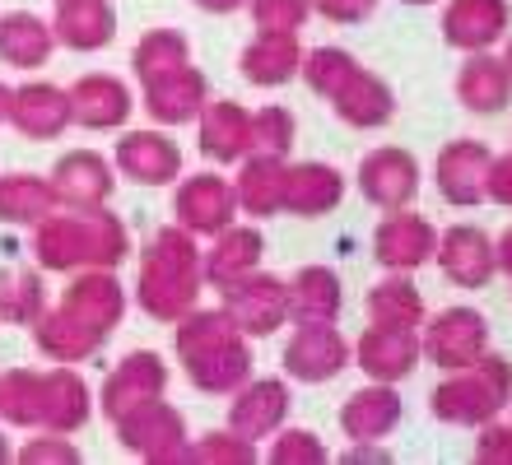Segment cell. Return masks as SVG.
<instances>
[{"label":"cell","instance_id":"cell-25","mask_svg":"<svg viewBox=\"0 0 512 465\" xmlns=\"http://www.w3.org/2000/svg\"><path fill=\"white\" fill-rule=\"evenodd\" d=\"M61 307L75 312L80 321H89V326H98L103 335H112L122 326L131 298H126V284L117 279V270H75L70 284L61 289Z\"/></svg>","mask_w":512,"mask_h":465},{"label":"cell","instance_id":"cell-11","mask_svg":"<svg viewBox=\"0 0 512 465\" xmlns=\"http://www.w3.org/2000/svg\"><path fill=\"white\" fill-rule=\"evenodd\" d=\"M354 186H359V196H364L373 210L391 214V210L415 205L419 186H424V173H419V159L410 154V149L378 145V149H368L364 159H359Z\"/></svg>","mask_w":512,"mask_h":465},{"label":"cell","instance_id":"cell-49","mask_svg":"<svg viewBox=\"0 0 512 465\" xmlns=\"http://www.w3.org/2000/svg\"><path fill=\"white\" fill-rule=\"evenodd\" d=\"M485 200H494V205L512 210V149H508V154H494V163H489Z\"/></svg>","mask_w":512,"mask_h":465},{"label":"cell","instance_id":"cell-42","mask_svg":"<svg viewBox=\"0 0 512 465\" xmlns=\"http://www.w3.org/2000/svg\"><path fill=\"white\" fill-rule=\"evenodd\" d=\"M298 140V117L284 103H266L252 112V154H270V159H289Z\"/></svg>","mask_w":512,"mask_h":465},{"label":"cell","instance_id":"cell-3","mask_svg":"<svg viewBox=\"0 0 512 465\" xmlns=\"http://www.w3.org/2000/svg\"><path fill=\"white\" fill-rule=\"evenodd\" d=\"M205 289V247L196 233L182 224L159 228L140 252L135 266V303L140 312L163 326H173L177 317H187L191 307L201 303Z\"/></svg>","mask_w":512,"mask_h":465},{"label":"cell","instance_id":"cell-32","mask_svg":"<svg viewBox=\"0 0 512 465\" xmlns=\"http://www.w3.org/2000/svg\"><path fill=\"white\" fill-rule=\"evenodd\" d=\"M303 52L308 47L298 42V33H256L243 47V56H238V70H243V80L256 84V89H284V84L298 80Z\"/></svg>","mask_w":512,"mask_h":465},{"label":"cell","instance_id":"cell-55","mask_svg":"<svg viewBox=\"0 0 512 465\" xmlns=\"http://www.w3.org/2000/svg\"><path fill=\"white\" fill-rule=\"evenodd\" d=\"M503 61H508V70H512V33L503 38Z\"/></svg>","mask_w":512,"mask_h":465},{"label":"cell","instance_id":"cell-51","mask_svg":"<svg viewBox=\"0 0 512 465\" xmlns=\"http://www.w3.org/2000/svg\"><path fill=\"white\" fill-rule=\"evenodd\" d=\"M494 252H499V275L512 279V224L503 228L499 238H494Z\"/></svg>","mask_w":512,"mask_h":465},{"label":"cell","instance_id":"cell-56","mask_svg":"<svg viewBox=\"0 0 512 465\" xmlns=\"http://www.w3.org/2000/svg\"><path fill=\"white\" fill-rule=\"evenodd\" d=\"M401 5H415V10H424V5H438V0H401Z\"/></svg>","mask_w":512,"mask_h":465},{"label":"cell","instance_id":"cell-15","mask_svg":"<svg viewBox=\"0 0 512 465\" xmlns=\"http://www.w3.org/2000/svg\"><path fill=\"white\" fill-rule=\"evenodd\" d=\"M433 266L447 275V284L475 293V289H489V279L499 275V252H494V238L485 228L452 224V228H438Z\"/></svg>","mask_w":512,"mask_h":465},{"label":"cell","instance_id":"cell-24","mask_svg":"<svg viewBox=\"0 0 512 465\" xmlns=\"http://www.w3.org/2000/svg\"><path fill=\"white\" fill-rule=\"evenodd\" d=\"M405 419V400L396 382H364L340 405V433L345 442H387Z\"/></svg>","mask_w":512,"mask_h":465},{"label":"cell","instance_id":"cell-57","mask_svg":"<svg viewBox=\"0 0 512 465\" xmlns=\"http://www.w3.org/2000/svg\"><path fill=\"white\" fill-rule=\"evenodd\" d=\"M508 410H512V405H508Z\"/></svg>","mask_w":512,"mask_h":465},{"label":"cell","instance_id":"cell-26","mask_svg":"<svg viewBox=\"0 0 512 465\" xmlns=\"http://www.w3.org/2000/svg\"><path fill=\"white\" fill-rule=\"evenodd\" d=\"M345 200V173L326 159H298L284 173V214L294 219H322L340 210Z\"/></svg>","mask_w":512,"mask_h":465},{"label":"cell","instance_id":"cell-2","mask_svg":"<svg viewBox=\"0 0 512 465\" xmlns=\"http://www.w3.org/2000/svg\"><path fill=\"white\" fill-rule=\"evenodd\" d=\"M173 354L187 382L205 396H233L252 377V340L229 321L224 307H191L173 321Z\"/></svg>","mask_w":512,"mask_h":465},{"label":"cell","instance_id":"cell-53","mask_svg":"<svg viewBox=\"0 0 512 465\" xmlns=\"http://www.w3.org/2000/svg\"><path fill=\"white\" fill-rule=\"evenodd\" d=\"M0 121H10V84H0Z\"/></svg>","mask_w":512,"mask_h":465},{"label":"cell","instance_id":"cell-47","mask_svg":"<svg viewBox=\"0 0 512 465\" xmlns=\"http://www.w3.org/2000/svg\"><path fill=\"white\" fill-rule=\"evenodd\" d=\"M475 461L480 465H512V419H489L475 428Z\"/></svg>","mask_w":512,"mask_h":465},{"label":"cell","instance_id":"cell-44","mask_svg":"<svg viewBox=\"0 0 512 465\" xmlns=\"http://www.w3.org/2000/svg\"><path fill=\"white\" fill-rule=\"evenodd\" d=\"M266 461L275 465H326L331 461V447H326L312 428H289L284 424L266 447Z\"/></svg>","mask_w":512,"mask_h":465},{"label":"cell","instance_id":"cell-36","mask_svg":"<svg viewBox=\"0 0 512 465\" xmlns=\"http://www.w3.org/2000/svg\"><path fill=\"white\" fill-rule=\"evenodd\" d=\"M364 312L368 321H382V326H424V317H429L415 275H405V270H387L364 293Z\"/></svg>","mask_w":512,"mask_h":465},{"label":"cell","instance_id":"cell-22","mask_svg":"<svg viewBox=\"0 0 512 465\" xmlns=\"http://www.w3.org/2000/svg\"><path fill=\"white\" fill-rule=\"evenodd\" d=\"M10 126L24 140H61L70 121V93L52 80H24L10 89Z\"/></svg>","mask_w":512,"mask_h":465},{"label":"cell","instance_id":"cell-45","mask_svg":"<svg viewBox=\"0 0 512 465\" xmlns=\"http://www.w3.org/2000/svg\"><path fill=\"white\" fill-rule=\"evenodd\" d=\"M256 33H303L312 19V0H247Z\"/></svg>","mask_w":512,"mask_h":465},{"label":"cell","instance_id":"cell-1","mask_svg":"<svg viewBox=\"0 0 512 465\" xmlns=\"http://www.w3.org/2000/svg\"><path fill=\"white\" fill-rule=\"evenodd\" d=\"M33 266L42 275L75 270H117L131 256V228L108 205L98 210H52L33 228Z\"/></svg>","mask_w":512,"mask_h":465},{"label":"cell","instance_id":"cell-38","mask_svg":"<svg viewBox=\"0 0 512 465\" xmlns=\"http://www.w3.org/2000/svg\"><path fill=\"white\" fill-rule=\"evenodd\" d=\"M345 284L331 266H303L289 279V317L294 321H340Z\"/></svg>","mask_w":512,"mask_h":465},{"label":"cell","instance_id":"cell-52","mask_svg":"<svg viewBox=\"0 0 512 465\" xmlns=\"http://www.w3.org/2000/svg\"><path fill=\"white\" fill-rule=\"evenodd\" d=\"M196 10H205V14H238V10H247V0H191Z\"/></svg>","mask_w":512,"mask_h":465},{"label":"cell","instance_id":"cell-33","mask_svg":"<svg viewBox=\"0 0 512 465\" xmlns=\"http://www.w3.org/2000/svg\"><path fill=\"white\" fill-rule=\"evenodd\" d=\"M56 52V33L52 19H42L33 10H5L0 14V66L10 70H42Z\"/></svg>","mask_w":512,"mask_h":465},{"label":"cell","instance_id":"cell-7","mask_svg":"<svg viewBox=\"0 0 512 465\" xmlns=\"http://www.w3.org/2000/svg\"><path fill=\"white\" fill-rule=\"evenodd\" d=\"M284 377L303 386H322L354 368V340H345L336 321H294V331L280 349Z\"/></svg>","mask_w":512,"mask_h":465},{"label":"cell","instance_id":"cell-50","mask_svg":"<svg viewBox=\"0 0 512 465\" xmlns=\"http://www.w3.org/2000/svg\"><path fill=\"white\" fill-rule=\"evenodd\" d=\"M345 461H391V452L382 447V442H350Z\"/></svg>","mask_w":512,"mask_h":465},{"label":"cell","instance_id":"cell-30","mask_svg":"<svg viewBox=\"0 0 512 465\" xmlns=\"http://www.w3.org/2000/svg\"><path fill=\"white\" fill-rule=\"evenodd\" d=\"M52 33H56V47L103 52L117 38V5L112 0H56Z\"/></svg>","mask_w":512,"mask_h":465},{"label":"cell","instance_id":"cell-4","mask_svg":"<svg viewBox=\"0 0 512 465\" xmlns=\"http://www.w3.org/2000/svg\"><path fill=\"white\" fill-rule=\"evenodd\" d=\"M298 75H303V84H308L317 98H326L331 112H336L345 126H354V131H382V126L396 117V93H391V84L382 80V75H373V70L354 52H345V47H308Z\"/></svg>","mask_w":512,"mask_h":465},{"label":"cell","instance_id":"cell-21","mask_svg":"<svg viewBox=\"0 0 512 465\" xmlns=\"http://www.w3.org/2000/svg\"><path fill=\"white\" fill-rule=\"evenodd\" d=\"M196 149L219 168H238L252 154V112L238 98H210L196 117Z\"/></svg>","mask_w":512,"mask_h":465},{"label":"cell","instance_id":"cell-46","mask_svg":"<svg viewBox=\"0 0 512 465\" xmlns=\"http://www.w3.org/2000/svg\"><path fill=\"white\" fill-rule=\"evenodd\" d=\"M14 461L24 465H80V447L70 442V433H47V428H38V438H28L19 452H14Z\"/></svg>","mask_w":512,"mask_h":465},{"label":"cell","instance_id":"cell-28","mask_svg":"<svg viewBox=\"0 0 512 465\" xmlns=\"http://www.w3.org/2000/svg\"><path fill=\"white\" fill-rule=\"evenodd\" d=\"M33 345H38L42 359L52 363H89L103 354V345H108V335L98 331V326H89V321H80L75 312H66V307L56 303L47 307L33 326Z\"/></svg>","mask_w":512,"mask_h":465},{"label":"cell","instance_id":"cell-19","mask_svg":"<svg viewBox=\"0 0 512 465\" xmlns=\"http://www.w3.org/2000/svg\"><path fill=\"white\" fill-rule=\"evenodd\" d=\"M168 382H173V372H168L163 354H154V349H131V354L108 372L103 396H98V410H103V419L112 424V419H122L135 405L168 396Z\"/></svg>","mask_w":512,"mask_h":465},{"label":"cell","instance_id":"cell-29","mask_svg":"<svg viewBox=\"0 0 512 465\" xmlns=\"http://www.w3.org/2000/svg\"><path fill=\"white\" fill-rule=\"evenodd\" d=\"M94 419V391L75 363L42 368V428L47 433H80Z\"/></svg>","mask_w":512,"mask_h":465},{"label":"cell","instance_id":"cell-9","mask_svg":"<svg viewBox=\"0 0 512 465\" xmlns=\"http://www.w3.org/2000/svg\"><path fill=\"white\" fill-rule=\"evenodd\" d=\"M419 340H424V363H433V368L443 372L471 368L475 359L489 354V317L471 303L443 307V312L424 317Z\"/></svg>","mask_w":512,"mask_h":465},{"label":"cell","instance_id":"cell-41","mask_svg":"<svg viewBox=\"0 0 512 465\" xmlns=\"http://www.w3.org/2000/svg\"><path fill=\"white\" fill-rule=\"evenodd\" d=\"M0 419L10 428H42V372L10 368L0 372Z\"/></svg>","mask_w":512,"mask_h":465},{"label":"cell","instance_id":"cell-13","mask_svg":"<svg viewBox=\"0 0 512 465\" xmlns=\"http://www.w3.org/2000/svg\"><path fill=\"white\" fill-rule=\"evenodd\" d=\"M112 168L135 186H173L182 177V145L168 135V126L122 131V140L112 145Z\"/></svg>","mask_w":512,"mask_h":465},{"label":"cell","instance_id":"cell-18","mask_svg":"<svg viewBox=\"0 0 512 465\" xmlns=\"http://www.w3.org/2000/svg\"><path fill=\"white\" fill-rule=\"evenodd\" d=\"M289 410H294V386H289V377H256L252 372L229 396V428H238V433L252 442H261V438L270 442L289 424Z\"/></svg>","mask_w":512,"mask_h":465},{"label":"cell","instance_id":"cell-5","mask_svg":"<svg viewBox=\"0 0 512 465\" xmlns=\"http://www.w3.org/2000/svg\"><path fill=\"white\" fill-rule=\"evenodd\" d=\"M512 405V359L489 349L471 368L443 372V382L429 391V414L452 428H480L508 414Z\"/></svg>","mask_w":512,"mask_h":465},{"label":"cell","instance_id":"cell-6","mask_svg":"<svg viewBox=\"0 0 512 465\" xmlns=\"http://www.w3.org/2000/svg\"><path fill=\"white\" fill-rule=\"evenodd\" d=\"M112 428H117V442L131 456H140V461L177 465V461H187V452H191L187 419H182V410L168 396L126 410L122 419H112Z\"/></svg>","mask_w":512,"mask_h":465},{"label":"cell","instance_id":"cell-14","mask_svg":"<svg viewBox=\"0 0 512 465\" xmlns=\"http://www.w3.org/2000/svg\"><path fill=\"white\" fill-rule=\"evenodd\" d=\"M489 163H494V149L475 135H461V140H447L433 159V186L447 205L457 210H475L485 205V182H489Z\"/></svg>","mask_w":512,"mask_h":465},{"label":"cell","instance_id":"cell-16","mask_svg":"<svg viewBox=\"0 0 512 465\" xmlns=\"http://www.w3.org/2000/svg\"><path fill=\"white\" fill-rule=\"evenodd\" d=\"M47 177L61 210H98V205H112V191H117V168L98 149H66Z\"/></svg>","mask_w":512,"mask_h":465},{"label":"cell","instance_id":"cell-20","mask_svg":"<svg viewBox=\"0 0 512 465\" xmlns=\"http://www.w3.org/2000/svg\"><path fill=\"white\" fill-rule=\"evenodd\" d=\"M438 252V228L415 214L410 205L405 210H391L378 228H373V261L382 270H405V275H415L424 270Z\"/></svg>","mask_w":512,"mask_h":465},{"label":"cell","instance_id":"cell-8","mask_svg":"<svg viewBox=\"0 0 512 465\" xmlns=\"http://www.w3.org/2000/svg\"><path fill=\"white\" fill-rule=\"evenodd\" d=\"M219 307L229 312V321L247 340H270L289 326V279L270 275V270H252V275L233 279L219 289Z\"/></svg>","mask_w":512,"mask_h":465},{"label":"cell","instance_id":"cell-39","mask_svg":"<svg viewBox=\"0 0 512 465\" xmlns=\"http://www.w3.org/2000/svg\"><path fill=\"white\" fill-rule=\"evenodd\" d=\"M47 312V279L38 266H0V326H33Z\"/></svg>","mask_w":512,"mask_h":465},{"label":"cell","instance_id":"cell-27","mask_svg":"<svg viewBox=\"0 0 512 465\" xmlns=\"http://www.w3.org/2000/svg\"><path fill=\"white\" fill-rule=\"evenodd\" d=\"M205 103H210V80L196 66H182L163 80L140 84V107L149 112L154 126H187L201 117Z\"/></svg>","mask_w":512,"mask_h":465},{"label":"cell","instance_id":"cell-34","mask_svg":"<svg viewBox=\"0 0 512 465\" xmlns=\"http://www.w3.org/2000/svg\"><path fill=\"white\" fill-rule=\"evenodd\" d=\"M261 256H266L261 228L256 224H229L224 233L210 238V247H205V284L224 289V284H233V279L261 270Z\"/></svg>","mask_w":512,"mask_h":465},{"label":"cell","instance_id":"cell-12","mask_svg":"<svg viewBox=\"0 0 512 465\" xmlns=\"http://www.w3.org/2000/svg\"><path fill=\"white\" fill-rule=\"evenodd\" d=\"M419 363H424L419 326H382V321H368L364 335L354 340V368L364 372L368 382L401 386Z\"/></svg>","mask_w":512,"mask_h":465},{"label":"cell","instance_id":"cell-23","mask_svg":"<svg viewBox=\"0 0 512 465\" xmlns=\"http://www.w3.org/2000/svg\"><path fill=\"white\" fill-rule=\"evenodd\" d=\"M70 121L84 126V131H126V121L135 112V93L126 80L117 75H80V80L70 84Z\"/></svg>","mask_w":512,"mask_h":465},{"label":"cell","instance_id":"cell-37","mask_svg":"<svg viewBox=\"0 0 512 465\" xmlns=\"http://www.w3.org/2000/svg\"><path fill=\"white\" fill-rule=\"evenodd\" d=\"M56 205L52 177L38 173H0V224L10 228H38Z\"/></svg>","mask_w":512,"mask_h":465},{"label":"cell","instance_id":"cell-48","mask_svg":"<svg viewBox=\"0 0 512 465\" xmlns=\"http://www.w3.org/2000/svg\"><path fill=\"white\" fill-rule=\"evenodd\" d=\"M312 14H322L326 24H364L378 14V0H312Z\"/></svg>","mask_w":512,"mask_h":465},{"label":"cell","instance_id":"cell-40","mask_svg":"<svg viewBox=\"0 0 512 465\" xmlns=\"http://www.w3.org/2000/svg\"><path fill=\"white\" fill-rule=\"evenodd\" d=\"M182 66H191V38L182 28H149L131 47V70L140 84L163 80V75H173Z\"/></svg>","mask_w":512,"mask_h":465},{"label":"cell","instance_id":"cell-10","mask_svg":"<svg viewBox=\"0 0 512 465\" xmlns=\"http://www.w3.org/2000/svg\"><path fill=\"white\" fill-rule=\"evenodd\" d=\"M238 191L233 177L224 173H187L173 182V224H182L187 233H196L201 242H210L215 233H224L229 224H238Z\"/></svg>","mask_w":512,"mask_h":465},{"label":"cell","instance_id":"cell-31","mask_svg":"<svg viewBox=\"0 0 512 465\" xmlns=\"http://www.w3.org/2000/svg\"><path fill=\"white\" fill-rule=\"evenodd\" d=\"M457 103L471 117H499L512 103V70L494 52H471L457 70Z\"/></svg>","mask_w":512,"mask_h":465},{"label":"cell","instance_id":"cell-35","mask_svg":"<svg viewBox=\"0 0 512 465\" xmlns=\"http://www.w3.org/2000/svg\"><path fill=\"white\" fill-rule=\"evenodd\" d=\"M284 173H289V159H270V154H247L238 163V177H233V191H238V210L247 219H275L284 214Z\"/></svg>","mask_w":512,"mask_h":465},{"label":"cell","instance_id":"cell-54","mask_svg":"<svg viewBox=\"0 0 512 465\" xmlns=\"http://www.w3.org/2000/svg\"><path fill=\"white\" fill-rule=\"evenodd\" d=\"M5 461H14V452H10V438L0 433V465H5Z\"/></svg>","mask_w":512,"mask_h":465},{"label":"cell","instance_id":"cell-17","mask_svg":"<svg viewBox=\"0 0 512 465\" xmlns=\"http://www.w3.org/2000/svg\"><path fill=\"white\" fill-rule=\"evenodd\" d=\"M438 33L452 52H494L512 33V0H447Z\"/></svg>","mask_w":512,"mask_h":465},{"label":"cell","instance_id":"cell-43","mask_svg":"<svg viewBox=\"0 0 512 465\" xmlns=\"http://www.w3.org/2000/svg\"><path fill=\"white\" fill-rule=\"evenodd\" d=\"M187 461H196V465H252V461H261V442L243 438L238 428H210L201 438H191Z\"/></svg>","mask_w":512,"mask_h":465}]
</instances>
